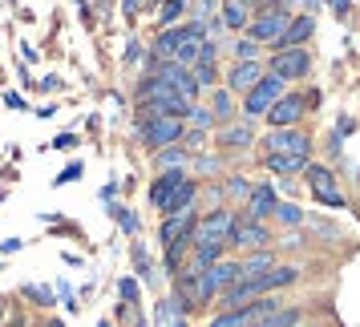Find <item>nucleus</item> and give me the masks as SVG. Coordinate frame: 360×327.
<instances>
[{"label":"nucleus","instance_id":"a878e982","mask_svg":"<svg viewBox=\"0 0 360 327\" xmlns=\"http://www.w3.org/2000/svg\"><path fill=\"white\" fill-rule=\"evenodd\" d=\"M20 295H25V299H29L33 307H53V303H57V295L45 291V287H33V283H29V287H25Z\"/></svg>","mask_w":360,"mask_h":327},{"label":"nucleus","instance_id":"dca6fc26","mask_svg":"<svg viewBox=\"0 0 360 327\" xmlns=\"http://www.w3.org/2000/svg\"><path fill=\"white\" fill-rule=\"evenodd\" d=\"M263 243H267V227L263 222L239 218V227L231 230V246H263Z\"/></svg>","mask_w":360,"mask_h":327},{"label":"nucleus","instance_id":"a211bd4d","mask_svg":"<svg viewBox=\"0 0 360 327\" xmlns=\"http://www.w3.org/2000/svg\"><path fill=\"white\" fill-rule=\"evenodd\" d=\"M276 267V251H251L247 259H239V279H255V275H263V271H271Z\"/></svg>","mask_w":360,"mask_h":327},{"label":"nucleus","instance_id":"423d86ee","mask_svg":"<svg viewBox=\"0 0 360 327\" xmlns=\"http://www.w3.org/2000/svg\"><path fill=\"white\" fill-rule=\"evenodd\" d=\"M263 146H267V154H295V158H311V133L288 126V130H271L267 138H263Z\"/></svg>","mask_w":360,"mask_h":327},{"label":"nucleus","instance_id":"c03bdc74","mask_svg":"<svg viewBox=\"0 0 360 327\" xmlns=\"http://www.w3.org/2000/svg\"><path fill=\"white\" fill-rule=\"evenodd\" d=\"M49 327H65V323H61V319H49Z\"/></svg>","mask_w":360,"mask_h":327},{"label":"nucleus","instance_id":"6e6552de","mask_svg":"<svg viewBox=\"0 0 360 327\" xmlns=\"http://www.w3.org/2000/svg\"><path fill=\"white\" fill-rule=\"evenodd\" d=\"M276 186H267V182H259V186H251V194H247V211L243 218H251V222H267L271 214H276Z\"/></svg>","mask_w":360,"mask_h":327},{"label":"nucleus","instance_id":"9b49d317","mask_svg":"<svg viewBox=\"0 0 360 327\" xmlns=\"http://www.w3.org/2000/svg\"><path fill=\"white\" fill-rule=\"evenodd\" d=\"M308 182H311V194L328 202V206H344V194H336V178H332V170L324 166H308Z\"/></svg>","mask_w":360,"mask_h":327},{"label":"nucleus","instance_id":"7ed1b4c3","mask_svg":"<svg viewBox=\"0 0 360 327\" xmlns=\"http://www.w3.org/2000/svg\"><path fill=\"white\" fill-rule=\"evenodd\" d=\"M283 93H288V81H279L276 73H263L259 81L243 93V114L247 117H267V109H271Z\"/></svg>","mask_w":360,"mask_h":327},{"label":"nucleus","instance_id":"bb28decb","mask_svg":"<svg viewBox=\"0 0 360 327\" xmlns=\"http://www.w3.org/2000/svg\"><path fill=\"white\" fill-rule=\"evenodd\" d=\"M182 8H186V0H166L162 8H158V25H162V29H170V20H179Z\"/></svg>","mask_w":360,"mask_h":327},{"label":"nucleus","instance_id":"aec40b11","mask_svg":"<svg viewBox=\"0 0 360 327\" xmlns=\"http://www.w3.org/2000/svg\"><path fill=\"white\" fill-rule=\"evenodd\" d=\"M271 174H283V178H292L300 170H308V158H295V154H271V158H263Z\"/></svg>","mask_w":360,"mask_h":327},{"label":"nucleus","instance_id":"f03ea898","mask_svg":"<svg viewBox=\"0 0 360 327\" xmlns=\"http://www.w3.org/2000/svg\"><path fill=\"white\" fill-rule=\"evenodd\" d=\"M182 117H138L134 121V138H142L150 149L162 146H179L182 142Z\"/></svg>","mask_w":360,"mask_h":327},{"label":"nucleus","instance_id":"c9c22d12","mask_svg":"<svg viewBox=\"0 0 360 327\" xmlns=\"http://www.w3.org/2000/svg\"><path fill=\"white\" fill-rule=\"evenodd\" d=\"M0 327H29V315H25V311H13V315H8Z\"/></svg>","mask_w":360,"mask_h":327},{"label":"nucleus","instance_id":"f3484780","mask_svg":"<svg viewBox=\"0 0 360 327\" xmlns=\"http://www.w3.org/2000/svg\"><path fill=\"white\" fill-rule=\"evenodd\" d=\"M166 255H162V262H166V271L170 275H179L182 271V259H186V251H195V230H186L182 239H174L170 246H162Z\"/></svg>","mask_w":360,"mask_h":327},{"label":"nucleus","instance_id":"412c9836","mask_svg":"<svg viewBox=\"0 0 360 327\" xmlns=\"http://www.w3.org/2000/svg\"><path fill=\"white\" fill-rule=\"evenodd\" d=\"M195 198H198V186L191 178L182 182L179 190H174V194H170V202H166L162 206V214H179V211H191V206H195Z\"/></svg>","mask_w":360,"mask_h":327},{"label":"nucleus","instance_id":"393cba45","mask_svg":"<svg viewBox=\"0 0 360 327\" xmlns=\"http://www.w3.org/2000/svg\"><path fill=\"white\" fill-rule=\"evenodd\" d=\"M271 218H279L283 227H300V222H304V211H300L295 202H276V214H271Z\"/></svg>","mask_w":360,"mask_h":327},{"label":"nucleus","instance_id":"58836bf2","mask_svg":"<svg viewBox=\"0 0 360 327\" xmlns=\"http://www.w3.org/2000/svg\"><path fill=\"white\" fill-rule=\"evenodd\" d=\"M4 105H13V109H25V98H20V93H4Z\"/></svg>","mask_w":360,"mask_h":327},{"label":"nucleus","instance_id":"f257e3e1","mask_svg":"<svg viewBox=\"0 0 360 327\" xmlns=\"http://www.w3.org/2000/svg\"><path fill=\"white\" fill-rule=\"evenodd\" d=\"M138 114L142 117H186L191 114V101L182 98L179 89H170V85H162L154 77V89L146 93V101H138Z\"/></svg>","mask_w":360,"mask_h":327},{"label":"nucleus","instance_id":"4be33fe9","mask_svg":"<svg viewBox=\"0 0 360 327\" xmlns=\"http://www.w3.org/2000/svg\"><path fill=\"white\" fill-rule=\"evenodd\" d=\"M191 162V154L182 146H162V149H154V166L158 170H179V166Z\"/></svg>","mask_w":360,"mask_h":327},{"label":"nucleus","instance_id":"f8f14e48","mask_svg":"<svg viewBox=\"0 0 360 327\" xmlns=\"http://www.w3.org/2000/svg\"><path fill=\"white\" fill-rule=\"evenodd\" d=\"M195 206L191 211H179V214H162V227H158V243L162 246H170L174 239H182L186 230H195Z\"/></svg>","mask_w":360,"mask_h":327},{"label":"nucleus","instance_id":"37998d69","mask_svg":"<svg viewBox=\"0 0 360 327\" xmlns=\"http://www.w3.org/2000/svg\"><path fill=\"white\" fill-rule=\"evenodd\" d=\"M4 319H8V303H4V299H0V323H4Z\"/></svg>","mask_w":360,"mask_h":327},{"label":"nucleus","instance_id":"39448f33","mask_svg":"<svg viewBox=\"0 0 360 327\" xmlns=\"http://www.w3.org/2000/svg\"><path fill=\"white\" fill-rule=\"evenodd\" d=\"M239 227V218L231 211H211L202 222H195V243H223V246H231V230Z\"/></svg>","mask_w":360,"mask_h":327},{"label":"nucleus","instance_id":"2eb2a0df","mask_svg":"<svg viewBox=\"0 0 360 327\" xmlns=\"http://www.w3.org/2000/svg\"><path fill=\"white\" fill-rule=\"evenodd\" d=\"M295 279H300V267H271V271H263V275H255V287H259V295H271V291H283V287H292Z\"/></svg>","mask_w":360,"mask_h":327},{"label":"nucleus","instance_id":"7c9ffc66","mask_svg":"<svg viewBox=\"0 0 360 327\" xmlns=\"http://www.w3.org/2000/svg\"><path fill=\"white\" fill-rule=\"evenodd\" d=\"M186 117H191V121H195V126H198L202 133H207V130L214 126V114H211V109H195V105H191V114H186Z\"/></svg>","mask_w":360,"mask_h":327},{"label":"nucleus","instance_id":"79ce46f5","mask_svg":"<svg viewBox=\"0 0 360 327\" xmlns=\"http://www.w3.org/2000/svg\"><path fill=\"white\" fill-rule=\"evenodd\" d=\"M288 4H295V0H276L271 8H279V13H288Z\"/></svg>","mask_w":360,"mask_h":327},{"label":"nucleus","instance_id":"2f4dec72","mask_svg":"<svg viewBox=\"0 0 360 327\" xmlns=\"http://www.w3.org/2000/svg\"><path fill=\"white\" fill-rule=\"evenodd\" d=\"M227 194L231 198H247V194H251V186H247L239 174H231V178H227Z\"/></svg>","mask_w":360,"mask_h":327},{"label":"nucleus","instance_id":"9d476101","mask_svg":"<svg viewBox=\"0 0 360 327\" xmlns=\"http://www.w3.org/2000/svg\"><path fill=\"white\" fill-rule=\"evenodd\" d=\"M182 182H186V166H179V170H158V178L150 182V202L162 211L166 202H170V194L179 190Z\"/></svg>","mask_w":360,"mask_h":327},{"label":"nucleus","instance_id":"e433bc0d","mask_svg":"<svg viewBox=\"0 0 360 327\" xmlns=\"http://www.w3.org/2000/svg\"><path fill=\"white\" fill-rule=\"evenodd\" d=\"M53 146H57V149H69V146H77V133H57V138H53Z\"/></svg>","mask_w":360,"mask_h":327},{"label":"nucleus","instance_id":"6ab92c4d","mask_svg":"<svg viewBox=\"0 0 360 327\" xmlns=\"http://www.w3.org/2000/svg\"><path fill=\"white\" fill-rule=\"evenodd\" d=\"M304 323V311L300 307H279L271 311V315H263V319H255V323H247V327H300Z\"/></svg>","mask_w":360,"mask_h":327},{"label":"nucleus","instance_id":"cd10ccee","mask_svg":"<svg viewBox=\"0 0 360 327\" xmlns=\"http://www.w3.org/2000/svg\"><path fill=\"white\" fill-rule=\"evenodd\" d=\"M110 214L117 218V227L126 230V234H138V214L126 211V206H110Z\"/></svg>","mask_w":360,"mask_h":327},{"label":"nucleus","instance_id":"4c0bfd02","mask_svg":"<svg viewBox=\"0 0 360 327\" xmlns=\"http://www.w3.org/2000/svg\"><path fill=\"white\" fill-rule=\"evenodd\" d=\"M198 170H202V174H214V170H219V158L202 154V158H198Z\"/></svg>","mask_w":360,"mask_h":327},{"label":"nucleus","instance_id":"f704fd0d","mask_svg":"<svg viewBox=\"0 0 360 327\" xmlns=\"http://www.w3.org/2000/svg\"><path fill=\"white\" fill-rule=\"evenodd\" d=\"M73 178H82V166H77V162L69 166V170H61V174H57V186H65V182H73Z\"/></svg>","mask_w":360,"mask_h":327},{"label":"nucleus","instance_id":"ea45409f","mask_svg":"<svg viewBox=\"0 0 360 327\" xmlns=\"http://www.w3.org/2000/svg\"><path fill=\"white\" fill-rule=\"evenodd\" d=\"M0 251H4V255H13V251H20V239H4V243H0Z\"/></svg>","mask_w":360,"mask_h":327},{"label":"nucleus","instance_id":"b1692460","mask_svg":"<svg viewBox=\"0 0 360 327\" xmlns=\"http://www.w3.org/2000/svg\"><path fill=\"white\" fill-rule=\"evenodd\" d=\"M219 20H223L227 29H243V25H247V0H227Z\"/></svg>","mask_w":360,"mask_h":327},{"label":"nucleus","instance_id":"72a5a7b5","mask_svg":"<svg viewBox=\"0 0 360 327\" xmlns=\"http://www.w3.org/2000/svg\"><path fill=\"white\" fill-rule=\"evenodd\" d=\"M53 295H57V299H65V307H69V311H77V303H73V287H69L65 279L57 283V291H53Z\"/></svg>","mask_w":360,"mask_h":327},{"label":"nucleus","instance_id":"20e7f679","mask_svg":"<svg viewBox=\"0 0 360 327\" xmlns=\"http://www.w3.org/2000/svg\"><path fill=\"white\" fill-rule=\"evenodd\" d=\"M267 73H276L279 81H300L311 73V53L300 45V49H279L271 61H267Z\"/></svg>","mask_w":360,"mask_h":327},{"label":"nucleus","instance_id":"0eeeda50","mask_svg":"<svg viewBox=\"0 0 360 327\" xmlns=\"http://www.w3.org/2000/svg\"><path fill=\"white\" fill-rule=\"evenodd\" d=\"M288 13H279V8H263L259 17L251 20V25H247V41H255V45H276V36L283 33V29H288Z\"/></svg>","mask_w":360,"mask_h":327},{"label":"nucleus","instance_id":"c756f323","mask_svg":"<svg viewBox=\"0 0 360 327\" xmlns=\"http://www.w3.org/2000/svg\"><path fill=\"white\" fill-rule=\"evenodd\" d=\"M117 295H122V303H130V307H134V303H138V279L126 275L122 283H117Z\"/></svg>","mask_w":360,"mask_h":327},{"label":"nucleus","instance_id":"473e14b6","mask_svg":"<svg viewBox=\"0 0 360 327\" xmlns=\"http://www.w3.org/2000/svg\"><path fill=\"white\" fill-rule=\"evenodd\" d=\"M235 57H239V61H255V57H259V45H255V41H243V45L235 49ZM259 61H263V57H259Z\"/></svg>","mask_w":360,"mask_h":327},{"label":"nucleus","instance_id":"ddd939ff","mask_svg":"<svg viewBox=\"0 0 360 327\" xmlns=\"http://www.w3.org/2000/svg\"><path fill=\"white\" fill-rule=\"evenodd\" d=\"M311 29H316V20H311V17L288 20V29L276 36V45H271V49H276V53H279V49H300V45H304V41L311 36Z\"/></svg>","mask_w":360,"mask_h":327},{"label":"nucleus","instance_id":"1a4fd4ad","mask_svg":"<svg viewBox=\"0 0 360 327\" xmlns=\"http://www.w3.org/2000/svg\"><path fill=\"white\" fill-rule=\"evenodd\" d=\"M300 114H304V98H300V93H283V98L267 109V126H271V130H288V126L300 121Z\"/></svg>","mask_w":360,"mask_h":327},{"label":"nucleus","instance_id":"a19ab883","mask_svg":"<svg viewBox=\"0 0 360 327\" xmlns=\"http://www.w3.org/2000/svg\"><path fill=\"white\" fill-rule=\"evenodd\" d=\"M122 8H126V17H134V13L142 8V0H122Z\"/></svg>","mask_w":360,"mask_h":327},{"label":"nucleus","instance_id":"c85d7f7f","mask_svg":"<svg viewBox=\"0 0 360 327\" xmlns=\"http://www.w3.org/2000/svg\"><path fill=\"white\" fill-rule=\"evenodd\" d=\"M231 109H235V105H231V98H227V89H223V93H214V121H231Z\"/></svg>","mask_w":360,"mask_h":327},{"label":"nucleus","instance_id":"4468645a","mask_svg":"<svg viewBox=\"0 0 360 327\" xmlns=\"http://www.w3.org/2000/svg\"><path fill=\"white\" fill-rule=\"evenodd\" d=\"M263 73H267V61H239V65L227 73V85L235 89V93H247V89L259 81Z\"/></svg>","mask_w":360,"mask_h":327},{"label":"nucleus","instance_id":"5701e85b","mask_svg":"<svg viewBox=\"0 0 360 327\" xmlns=\"http://www.w3.org/2000/svg\"><path fill=\"white\" fill-rule=\"evenodd\" d=\"M251 138H255V133H251V126H223V130H219V142H223V146H251Z\"/></svg>","mask_w":360,"mask_h":327}]
</instances>
